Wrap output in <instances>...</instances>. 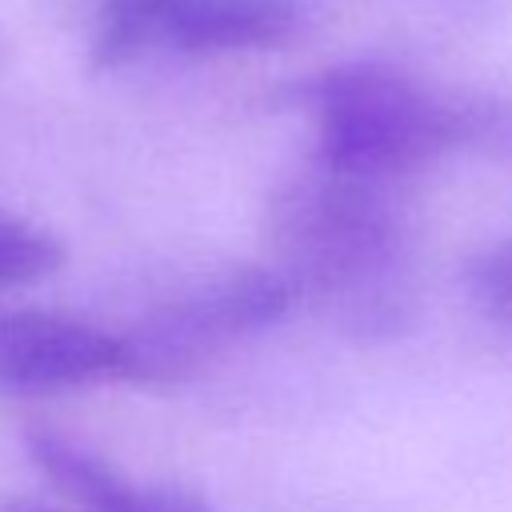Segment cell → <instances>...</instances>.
<instances>
[{"instance_id": "obj_1", "label": "cell", "mask_w": 512, "mask_h": 512, "mask_svg": "<svg viewBox=\"0 0 512 512\" xmlns=\"http://www.w3.org/2000/svg\"><path fill=\"white\" fill-rule=\"evenodd\" d=\"M268 228L296 300L312 296L372 336L408 320L412 240L396 184L312 160L272 192Z\"/></svg>"}, {"instance_id": "obj_2", "label": "cell", "mask_w": 512, "mask_h": 512, "mask_svg": "<svg viewBox=\"0 0 512 512\" xmlns=\"http://www.w3.org/2000/svg\"><path fill=\"white\" fill-rule=\"evenodd\" d=\"M292 100L316 128V160L368 180H404L460 152V108L384 60H344L308 76Z\"/></svg>"}, {"instance_id": "obj_3", "label": "cell", "mask_w": 512, "mask_h": 512, "mask_svg": "<svg viewBox=\"0 0 512 512\" xmlns=\"http://www.w3.org/2000/svg\"><path fill=\"white\" fill-rule=\"evenodd\" d=\"M296 304V288L280 268H240L156 312L124 340L128 380H180L220 344L276 324Z\"/></svg>"}, {"instance_id": "obj_4", "label": "cell", "mask_w": 512, "mask_h": 512, "mask_svg": "<svg viewBox=\"0 0 512 512\" xmlns=\"http://www.w3.org/2000/svg\"><path fill=\"white\" fill-rule=\"evenodd\" d=\"M120 20L144 56L268 52L304 28L296 0H120Z\"/></svg>"}, {"instance_id": "obj_5", "label": "cell", "mask_w": 512, "mask_h": 512, "mask_svg": "<svg viewBox=\"0 0 512 512\" xmlns=\"http://www.w3.org/2000/svg\"><path fill=\"white\" fill-rule=\"evenodd\" d=\"M124 376V340L64 312H0V388L52 392L88 380Z\"/></svg>"}, {"instance_id": "obj_6", "label": "cell", "mask_w": 512, "mask_h": 512, "mask_svg": "<svg viewBox=\"0 0 512 512\" xmlns=\"http://www.w3.org/2000/svg\"><path fill=\"white\" fill-rule=\"evenodd\" d=\"M28 456L68 500H76L88 512H208V500L200 492L176 484L136 488L104 460L52 432H32Z\"/></svg>"}, {"instance_id": "obj_7", "label": "cell", "mask_w": 512, "mask_h": 512, "mask_svg": "<svg viewBox=\"0 0 512 512\" xmlns=\"http://www.w3.org/2000/svg\"><path fill=\"white\" fill-rule=\"evenodd\" d=\"M60 264H64V248L56 236L0 212V288L44 280Z\"/></svg>"}, {"instance_id": "obj_8", "label": "cell", "mask_w": 512, "mask_h": 512, "mask_svg": "<svg viewBox=\"0 0 512 512\" xmlns=\"http://www.w3.org/2000/svg\"><path fill=\"white\" fill-rule=\"evenodd\" d=\"M460 148L512 160V100L508 96H456Z\"/></svg>"}, {"instance_id": "obj_9", "label": "cell", "mask_w": 512, "mask_h": 512, "mask_svg": "<svg viewBox=\"0 0 512 512\" xmlns=\"http://www.w3.org/2000/svg\"><path fill=\"white\" fill-rule=\"evenodd\" d=\"M468 296L500 324H512V236L476 252L464 272Z\"/></svg>"}, {"instance_id": "obj_10", "label": "cell", "mask_w": 512, "mask_h": 512, "mask_svg": "<svg viewBox=\"0 0 512 512\" xmlns=\"http://www.w3.org/2000/svg\"><path fill=\"white\" fill-rule=\"evenodd\" d=\"M12 512H44V508H24V504H20V508H12Z\"/></svg>"}]
</instances>
